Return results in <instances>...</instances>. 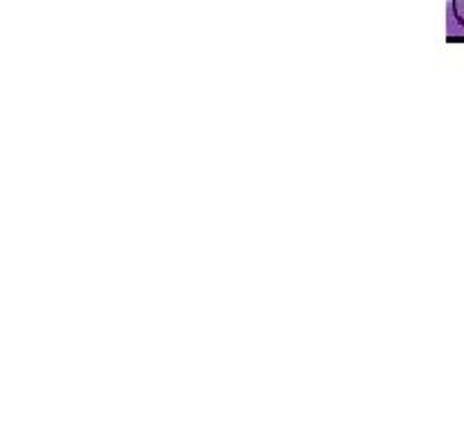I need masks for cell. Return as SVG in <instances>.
<instances>
[{"label": "cell", "instance_id": "cell-1", "mask_svg": "<svg viewBox=\"0 0 464 435\" xmlns=\"http://www.w3.org/2000/svg\"><path fill=\"white\" fill-rule=\"evenodd\" d=\"M449 34L451 39H464V0H451L449 5Z\"/></svg>", "mask_w": 464, "mask_h": 435}]
</instances>
